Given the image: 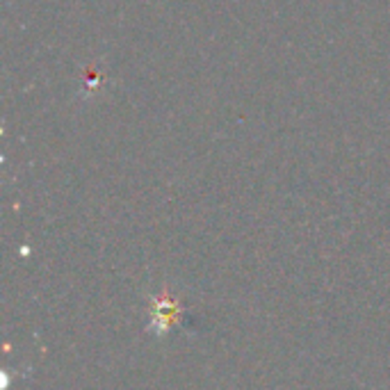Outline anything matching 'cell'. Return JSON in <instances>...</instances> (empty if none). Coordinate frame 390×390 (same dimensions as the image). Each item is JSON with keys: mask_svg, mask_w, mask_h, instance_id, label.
I'll return each instance as SVG.
<instances>
[{"mask_svg": "<svg viewBox=\"0 0 390 390\" xmlns=\"http://www.w3.org/2000/svg\"><path fill=\"white\" fill-rule=\"evenodd\" d=\"M176 315H178V306L165 297L163 302H158V311H155L153 322H160V331H165L176 319Z\"/></svg>", "mask_w": 390, "mask_h": 390, "instance_id": "6da1fadb", "label": "cell"}]
</instances>
